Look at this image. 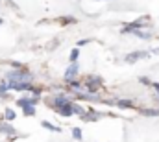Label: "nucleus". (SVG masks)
Masks as SVG:
<instances>
[{
  "instance_id": "1",
  "label": "nucleus",
  "mask_w": 159,
  "mask_h": 142,
  "mask_svg": "<svg viewBox=\"0 0 159 142\" xmlns=\"http://www.w3.org/2000/svg\"><path fill=\"white\" fill-rule=\"evenodd\" d=\"M7 81L9 83H30L32 81V76L24 70H15L7 74Z\"/></svg>"
},
{
  "instance_id": "2",
  "label": "nucleus",
  "mask_w": 159,
  "mask_h": 142,
  "mask_svg": "<svg viewBox=\"0 0 159 142\" xmlns=\"http://www.w3.org/2000/svg\"><path fill=\"white\" fill-rule=\"evenodd\" d=\"M76 72H78V63L74 61V63H70V67L65 70V81H72L74 76H76Z\"/></svg>"
},
{
  "instance_id": "3",
  "label": "nucleus",
  "mask_w": 159,
  "mask_h": 142,
  "mask_svg": "<svg viewBox=\"0 0 159 142\" xmlns=\"http://www.w3.org/2000/svg\"><path fill=\"white\" fill-rule=\"evenodd\" d=\"M56 111L59 113V114H63V116H70L74 111H72V104L70 102H67V104H63V105L56 107Z\"/></svg>"
},
{
  "instance_id": "4",
  "label": "nucleus",
  "mask_w": 159,
  "mask_h": 142,
  "mask_svg": "<svg viewBox=\"0 0 159 142\" xmlns=\"http://www.w3.org/2000/svg\"><path fill=\"white\" fill-rule=\"evenodd\" d=\"M146 55H148V52H131V54L126 55V61H128V63H133V61L143 59V57H146Z\"/></svg>"
},
{
  "instance_id": "5",
  "label": "nucleus",
  "mask_w": 159,
  "mask_h": 142,
  "mask_svg": "<svg viewBox=\"0 0 159 142\" xmlns=\"http://www.w3.org/2000/svg\"><path fill=\"white\" fill-rule=\"evenodd\" d=\"M87 83H89V92H96V89L102 85V79L100 78H91Z\"/></svg>"
},
{
  "instance_id": "6",
  "label": "nucleus",
  "mask_w": 159,
  "mask_h": 142,
  "mask_svg": "<svg viewBox=\"0 0 159 142\" xmlns=\"http://www.w3.org/2000/svg\"><path fill=\"white\" fill-rule=\"evenodd\" d=\"M67 102H70V100H69V98H67L65 94H57V96H56V98L52 100V105H54V109H56V107L63 105V104H67Z\"/></svg>"
},
{
  "instance_id": "7",
  "label": "nucleus",
  "mask_w": 159,
  "mask_h": 142,
  "mask_svg": "<svg viewBox=\"0 0 159 142\" xmlns=\"http://www.w3.org/2000/svg\"><path fill=\"white\" fill-rule=\"evenodd\" d=\"M35 104V100H28V98H20L19 102H17V105L19 107H30Z\"/></svg>"
},
{
  "instance_id": "8",
  "label": "nucleus",
  "mask_w": 159,
  "mask_h": 142,
  "mask_svg": "<svg viewBox=\"0 0 159 142\" xmlns=\"http://www.w3.org/2000/svg\"><path fill=\"white\" fill-rule=\"evenodd\" d=\"M0 131H4V133H7V135H15V129H13L9 124H4V126H0Z\"/></svg>"
},
{
  "instance_id": "9",
  "label": "nucleus",
  "mask_w": 159,
  "mask_h": 142,
  "mask_svg": "<svg viewBox=\"0 0 159 142\" xmlns=\"http://www.w3.org/2000/svg\"><path fill=\"white\" fill-rule=\"evenodd\" d=\"M141 113H143V114H148V116H157L159 114L157 109H141Z\"/></svg>"
},
{
  "instance_id": "10",
  "label": "nucleus",
  "mask_w": 159,
  "mask_h": 142,
  "mask_svg": "<svg viewBox=\"0 0 159 142\" xmlns=\"http://www.w3.org/2000/svg\"><path fill=\"white\" fill-rule=\"evenodd\" d=\"M24 114H26V116H34V114H35V107H24Z\"/></svg>"
},
{
  "instance_id": "11",
  "label": "nucleus",
  "mask_w": 159,
  "mask_h": 142,
  "mask_svg": "<svg viewBox=\"0 0 159 142\" xmlns=\"http://www.w3.org/2000/svg\"><path fill=\"white\" fill-rule=\"evenodd\" d=\"M78 54H80V50H78V48H74V50L70 52V61H72V63H74V61L78 59Z\"/></svg>"
},
{
  "instance_id": "12",
  "label": "nucleus",
  "mask_w": 159,
  "mask_h": 142,
  "mask_svg": "<svg viewBox=\"0 0 159 142\" xmlns=\"http://www.w3.org/2000/svg\"><path fill=\"white\" fill-rule=\"evenodd\" d=\"M6 118H7V120H13V118H15V113H13L11 109H6Z\"/></svg>"
},
{
  "instance_id": "13",
  "label": "nucleus",
  "mask_w": 159,
  "mask_h": 142,
  "mask_svg": "<svg viewBox=\"0 0 159 142\" xmlns=\"http://www.w3.org/2000/svg\"><path fill=\"white\" fill-rule=\"evenodd\" d=\"M43 127H46V129H50V131H59V129H57L56 126H50L48 122H43Z\"/></svg>"
},
{
  "instance_id": "14",
  "label": "nucleus",
  "mask_w": 159,
  "mask_h": 142,
  "mask_svg": "<svg viewBox=\"0 0 159 142\" xmlns=\"http://www.w3.org/2000/svg\"><path fill=\"white\" fill-rule=\"evenodd\" d=\"M72 135H74V139H81V129L74 127V129H72Z\"/></svg>"
},
{
  "instance_id": "15",
  "label": "nucleus",
  "mask_w": 159,
  "mask_h": 142,
  "mask_svg": "<svg viewBox=\"0 0 159 142\" xmlns=\"http://www.w3.org/2000/svg\"><path fill=\"white\" fill-rule=\"evenodd\" d=\"M119 105L120 107H131V102H128V100L124 102V100H122V102H119Z\"/></svg>"
}]
</instances>
